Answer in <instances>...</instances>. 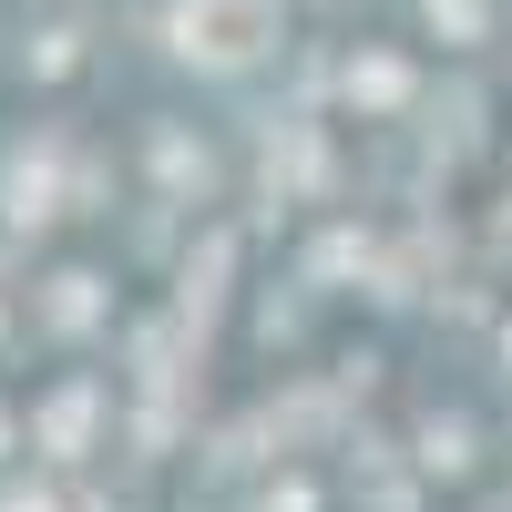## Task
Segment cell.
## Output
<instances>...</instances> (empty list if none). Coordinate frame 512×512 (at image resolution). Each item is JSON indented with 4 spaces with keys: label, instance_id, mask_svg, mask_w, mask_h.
Listing matches in <instances>:
<instances>
[{
    "label": "cell",
    "instance_id": "1",
    "mask_svg": "<svg viewBox=\"0 0 512 512\" xmlns=\"http://www.w3.org/2000/svg\"><path fill=\"white\" fill-rule=\"evenodd\" d=\"M277 41V11L267 0H175V52L185 62H216V72H236V62H256Z\"/></svg>",
    "mask_w": 512,
    "mask_h": 512
},
{
    "label": "cell",
    "instance_id": "2",
    "mask_svg": "<svg viewBox=\"0 0 512 512\" xmlns=\"http://www.w3.org/2000/svg\"><path fill=\"white\" fill-rule=\"evenodd\" d=\"M52 318H62V328H82V318H93V277H62V297H52Z\"/></svg>",
    "mask_w": 512,
    "mask_h": 512
}]
</instances>
